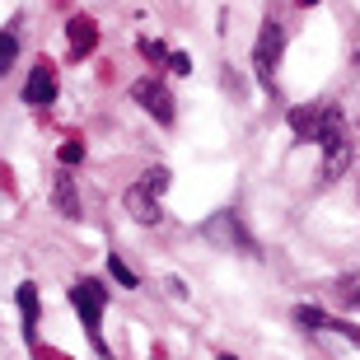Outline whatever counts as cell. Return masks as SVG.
<instances>
[{"instance_id":"cell-13","label":"cell","mask_w":360,"mask_h":360,"mask_svg":"<svg viewBox=\"0 0 360 360\" xmlns=\"http://www.w3.org/2000/svg\"><path fill=\"white\" fill-rule=\"evenodd\" d=\"M169 66H174V70H178V75H187V70H192V61H187V56H183V52H174V56H169Z\"/></svg>"},{"instance_id":"cell-1","label":"cell","mask_w":360,"mask_h":360,"mask_svg":"<svg viewBox=\"0 0 360 360\" xmlns=\"http://www.w3.org/2000/svg\"><path fill=\"white\" fill-rule=\"evenodd\" d=\"M70 304L80 309V319H84V333H89L94 351H98V356H108L103 337H98V319H103L108 290H103V285H98V281H80V285H75V290H70Z\"/></svg>"},{"instance_id":"cell-9","label":"cell","mask_w":360,"mask_h":360,"mask_svg":"<svg viewBox=\"0 0 360 360\" xmlns=\"http://www.w3.org/2000/svg\"><path fill=\"white\" fill-rule=\"evenodd\" d=\"M14 56H19V38H14L10 28H5V33H0V75L14 66Z\"/></svg>"},{"instance_id":"cell-10","label":"cell","mask_w":360,"mask_h":360,"mask_svg":"<svg viewBox=\"0 0 360 360\" xmlns=\"http://www.w3.org/2000/svg\"><path fill=\"white\" fill-rule=\"evenodd\" d=\"M108 271H112V276H117V285H127V290H131V285H136V271L127 267L122 257H108Z\"/></svg>"},{"instance_id":"cell-2","label":"cell","mask_w":360,"mask_h":360,"mask_svg":"<svg viewBox=\"0 0 360 360\" xmlns=\"http://www.w3.org/2000/svg\"><path fill=\"white\" fill-rule=\"evenodd\" d=\"M281 52H285V33H281L276 19H267V24H262V38H257V47H253V66H257L262 89H276V61H281Z\"/></svg>"},{"instance_id":"cell-7","label":"cell","mask_w":360,"mask_h":360,"mask_svg":"<svg viewBox=\"0 0 360 360\" xmlns=\"http://www.w3.org/2000/svg\"><path fill=\"white\" fill-rule=\"evenodd\" d=\"M14 300H19V309H24V333H28V342H33V328H38V290H33V281H24Z\"/></svg>"},{"instance_id":"cell-4","label":"cell","mask_w":360,"mask_h":360,"mask_svg":"<svg viewBox=\"0 0 360 360\" xmlns=\"http://www.w3.org/2000/svg\"><path fill=\"white\" fill-rule=\"evenodd\" d=\"M127 211H131V220H141V225H160V192H150L146 183L127 187Z\"/></svg>"},{"instance_id":"cell-6","label":"cell","mask_w":360,"mask_h":360,"mask_svg":"<svg viewBox=\"0 0 360 360\" xmlns=\"http://www.w3.org/2000/svg\"><path fill=\"white\" fill-rule=\"evenodd\" d=\"M52 187H56V192H52L56 211H61V215H70V220H75V215H80V197H75V183H70V178L61 174V178H56Z\"/></svg>"},{"instance_id":"cell-8","label":"cell","mask_w":360,"mask_h":360,"mask_svg":"<svg viewBox=\"0 0 360 360\" xmlns=\"http://www.w3.org/2000/svg\"><path fill=\"white\" fill-rule=\"evenodd\" d=\"M70 38H75L70 42V56H84L94 47V24L89 19H75V24H70Z\"/></svg>"},{"instance_id":"cell-11","label":"cell","mask_w":360,"mask_h":360,"mask_svg":"<svg viewBox=\"0 0 360 360\" xmlns=\"http://www.w3.org/2000/svg\"><path fill=\"white\" fill-rule=\"evenodd\" d=\"M84 160V146L80 141H66V146H61V164H80Z\"/></svg>"},{"instance_id":"cell-5","label":"cell","mask_w":360,"mask_h":360,"mask_svg":"<svg viewBox=\"0 0 360 360\" xmlns=\"http://www.w3.org/2000/svg\"><path fill=\"white\" fill-rule=\"evenodd\" d=\"M52 98H56V80H52V70H47V66H38V70H33V80L24 84V103L47 108Z\"/></svg>"},{"instance_id":"cell-12","label":"cell","mask_w":360,"mask_h":360,"mask_svg":"<svg viewBox=\"0 0 360 360\" xmlns=\"http://www.w3.org/2000/svg\"><path fill=\"white\" fill-rule=\"evenodd\" d=\"M141 52H146L150 61H164V47H160V42H146V38H141Z\"/></svg>"},{"instance_id":"cell-14","label":"cell","mask_w":360,"mask_h":360,"mask_svg":"<svg viewBox=\"0 0 360 360\" xmlns=\"http://www.w3.org/2000/svg\"><path fill=\"white\" fill-rule=\"evenodd\" d=\"M300 5H304V10H314V5H319V0H300Z\"/></svg>"},{"instance_id":"cell-3","label":"cell","mask_w":360,"mask_h":360,"mask_svg":"<svg viewBox=\"0 0 360 360\" xmlns=\"http://www.w3.org/2000/svg\"><path fill=\"white\" fill-rule=\"evenodd\" d=\"M131 98H136V103H146L160 127H174V98H169V89H164L160 80H141L131 89Z\"/></svg>"}]
</instances>
